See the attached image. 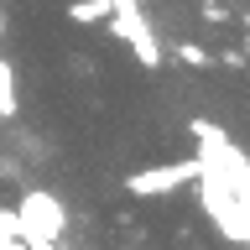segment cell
Here are the masks:
<instances>
[{
  "label": "cell",
  "instance_id": "obj_1",
  "mask_svg": "<svg viewBox=\"0 0 250 250\" xmlns=\"http://www.w3.org/2000/svg\"><path fill=\"white\" fill-rule=\"evenodd\" d=\"M198 203H203V214L214 219V229L224 234L229 245H250V208L234 198V188L224 183V172H219L214 162H203V172H198Z\"/></svg>",
  "mask_w": 250,
  "mask_h": 250
},
{
  "label": "cell",
  "instance_id": "obj_2",
  "mask_svg": "<svg viewBox=\"0 0 250 250\" xmlns=\"http://www.w3.org/2000/svg\"><path fill=\"white\" fill-rule=\"evenodd\" d=\"M16 224H21V240H58L62 245V234H68V208H62V198L47 193V188H21Z\"/></svg>",
  "mask_w": 250,
  "mask_h": 250
},
{
  "label": "cell",
  "instance_id": "obj_3",
  "mask_svg": "<svg viewBox=\"0 0 250 250\" xmlns=\"http://www.w3.org/2000/svg\"><path fill=\"white\" fill-rule=\"evenodd\" d=\"M198 172H203L198 156H188V162H162V167L130 172V177H125V188H130L136 198H167V193H177V188L198 183Z\"/></svg>",
  "mask_w": 250,
  "mask_h": 250
},
{
  "label": "cell",
  "instance_id": "obj_4",
  "mask_svg": "<svg viewBox=\"0 0 250 250\" xmlns=\"http://www.w3.org/2000/svg\"><path fill=\"white\" fill-rule=\"evenodd\" d=\"M104 26L141 58V68H156V62H162V47H156V37H151V26H146V16H141V11H115Z\"/></svg>",
  "mask_w": 250,
  "mask_h": 250
},
{
  "label": "cell",
  "instance_id": "obj_5",
  "mask_svg": "<svg viewBox=\"0 0 250 250\" xmlns=\"http://www.w3.org/2000/svg\"><path fill=\"white\" fill-rule=\"evenodd\" d=\"M109 16H115V0H73L68 5V21H78V26H104Z\"/></svg>",
  "mask_w": 250,
  "mask_h": 250
},
{
  "label": "cell",
  "instance_id": "obj_6",
  "mask_svg": "<svg viewBox=\"0 0 250 250\" xmlns=\"http://www.w3.org/2000/svg\"><path fill=\"white\" fill-rule=\"evenodd\" d=\"M21 109V89H16V62L0 58V120H16Z\"/></svg>",
  "mask_w": 250,
  "mask_h": 250
},
{
  "label": "cell",
  "instance_id": "obj_7",
  "mask_svg": "<svg viewBox=\"0 0 250 250\" xmlns=\"http://www.w3.org/2000/svg\"><path fill=\"white\" fill-rule=\"evenodd\" d=\"M172 58H177V62H183V68H214V52H208V47H198V42H177V47H172Z\"/></svg>",
  "mask_w": 250,
  "mask_h": 250
},
{
  "label": "cell",
  "instance_id": "obj_8",
  "mask_svg": "<svg viewBox=\"0 0 250 250\" xmlns=\"http://www.w3.org/2000/svg\"><path fill=\"white\" fill-rule=\"evenodd\" d=\"M0 31H5V16H0Z\"/></svg>",
  "mask_w": 250,
  "mask_h": 250
}]
</instances>
